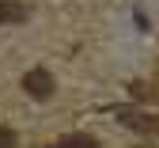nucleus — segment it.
<instances>
[{
  "label": "nucleus",
  "mask_w": 159,
  "mask_h": 148,
  "mask_svg": "<svg viewBox=\"0 0 159 148\" xmlns=\"http://www.w3.org/2000/svg\"><path fill=\"white\" fill-rule=\"evenodd\" d=\"M0 148H19L15 133H11V129H4V125H0Z\"/></svg>",
  "instance_id": "obj_5"
},
{
  "label": "nucleus",
  "mask_w": 159,
  "mask_h": 148,
  "mask_svg": "<svg viewBox=\"0 0 159 148\" xmlns=\"http://www.w3.org/2000/svg\"><path fill=\"white\" fill-rule=\"evenodd\" d=\"M117 122L129 125L136 133H159V114H133V110H117Z\"/></svg>",
  "instance_id": "obj_2"
},
{
  "label": "nucleus",
  "mask_w": 159,
  "mask_h": 148,
  "mask_svg": "<svg viewBox=\"0 0 159 148\" xmlns=\"http://www.w3.org/2000/svg\"><path fill=\"white\" fill-rule=\"evenodd\" d=\"M23 91H27L30 99H38V103H46V99L53 95V72H49V69H30V72L23 76Z\"/></svg>",
  "instance_id": "obj_1"
},
{
  "label": "nucleus",
  "mask_w": 159,
  "mask_h": 148,
  "mask_svg": "<svg viewBox=\"0 0 159 148\" xmlns=\"http://www.w3.org/2000/svg\"><path fill=\"white\" fill-rule=\"evenodd\" d=\"M27 19V8L19 0H0V23H23Z\"/></svg>",
  "instance_id": "obj_3"
},
{
  "label": "nucleus",
  "mask_w": 159,
  "mask_h": 148,
  "mask_svg": "<svg viewBox=\"0 0 159 148\" xmlns=\"http://www.w3.org/2000/svg\"><path fill=\"white\" fill-rule=\"evenodd\" d=\"M53 148H98V141L95 137H84V133H72V137H65L61 144H53Z\"/></svg>",
  "instance_id": "obj_4"
}]
</instances>
